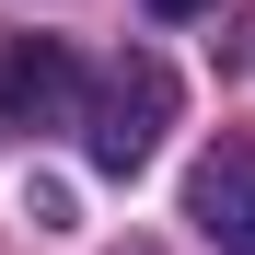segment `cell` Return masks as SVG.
<instances>
[{
  "label": "cell",
  "instance_id": "obj_1",
  "mask_svg": "<svg viewBox=\"0 0 255 255\" xmlns=\"http://www.w3.org/2000/svg\"><path fill=\"white\" fill-rule=\"evenodd\" d=\"M162 128H174V70L151 47H128L93 93H81V151H93V174H139L162 151Z\"/></svg>",
  "mask_w": 255,
  "mask_h": 255
},
{
  "label": "cell",
  "instance_id": "obj_2",
  "mask_svg": "<svg viewBox=\"0 0 255 255\" xmlns=\"http://www.w3.org/2000/svg\"><path fill=\"white\" fill-rule=\"evenodd\" d=\"M81 105V58L58 47V35H0V128H70Z\"/></svg>",
  "mask_w": 255,
  "mask_h": 255
},
{
  "label": "cell",
  "instance_id": "obj_3",
  "mask_svg": "<svg viewBox=\"0 0 255 255\" xmlns=\"http://www.w3.org/2000/svg\"><path fill=\"white\" fill-rule=\"evenodd\" d=\"M186 221L221 244V255H255V151H209L186 174Z\"/></svg>",
  "mask_w": 255,
  "mask_h": 255
},
{
  "label": "cell",
  "instance_id": "obj_4",
  "mask_svg": "<svg viewBox=\"0 0 255 255\" xmlns=\"http://www.w3.org/2000/svg\"><path fill=\"white\" fill-rule=\"evenodd\" d=\"M151 12H162V23H186V12H221V0H151Z\"/></svg>",
  "mask_w": 255,
  "mask_h": 255
}]
</instances>
